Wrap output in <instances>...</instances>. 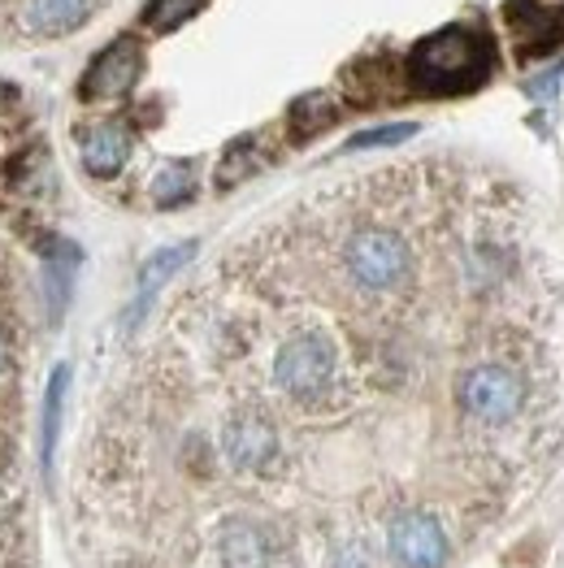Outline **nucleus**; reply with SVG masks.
<instances>
[{"instance_id":"obj_1","label":"nucleus","mask_w":564,"mask_h":568,"mask_svg":"<svg viewBox=\"0 0 564 568\" xmlns=\"http://www.w3.org/2000/svg\"><path fill=\"white\" fill-rule=\"evenodd\" d=\"M265 386L282 408L313 422L339 417L356 399L348 347L322 317H295L282 326L265 356Z\"/></svg>"},{"instance_id":"obj_2","label":"nucleus","mask_w":564,"mask_h":568,"mask_svg":"<svg viewBox=\"0 0 564 568\" xmlns=\"http://www.w3.org/2000/svg\"><path fill=\"white\" fill-rule=\"evenodd\" d=\"M334 270L361 295H404L417 286V243L395 222L356 217L334 243Z\"/></svg>"},{"instance_id":"obj_3","label":"nucleus","mask_w":564,"mask_h":568,"mask_svg":"<svg viewBox=\"0 0 564 568\" xmlns=\"http://www.w3.org/2000/svg\"><path fill=\"white\" fill-rule=\"evenodd\" d=\"M491 74V40L470 27H443L409 57V83L417 92H473Z\"/></svg>"},{"instance_id":"obj_4","label":"nucleus","mask_w":564,"mask_h":568,"mask_svg":"<svg viewBox=\"0 0 564 568\" xmlns=\"http://www.w3.org/2000/svg\"><path fill=\"white\" fill-rule=\"evenodd\" d=\"M382 551L395 568H447L452 560V534L439 513L409 508L400 517H391L382 534Z\"/></svg>"},{"instance_id":"obj_5","label":"nucleus","mask_w":564,"mask_h":568,"mask_svg":"<svg viewBox=\"0 0 564 568\" xmlns=\"http://www.w3.org/2000/svg\"><path fill=\"white\" fill-rule=\"evenodd\" d=\"M95 4L100 0H9L4 18L27 40H61L92 18Z\"/></svg>"},{"instance_id":"obj_6","label":"nucleus","mask_w":564,"mask_h":568,"mask_svg":"<svg viewBox=\"0 0 564 568\" xmlns=\"http://www.w3.org/2000/svg\"><path fill=\"white\" fill-rule=\"evenodd\" d=\"M140 70H143L140 44H135V40H113V44L104 48L92 65H88V74H83V95H88V100L127 95L135 88Z\"/></svg>"},{"instance_id":"obj_7","label":"nucleus","mask_w":564,"mask_h":568,"mask_svg":"<svg viewBox=\"0 0 564 568\" xmlns=\"http://www.w3.org/2000/svg\"><path fill=\"white\" fill-rule=\"evenodd\" d=\"M508 27L521 57H543L564 44V13L543 0H508Z\"/></svg>"},{"instance_id":"obj_8","label":"nucleus","mask_w":564,"mask_h":568,"mask_svg":"<svg viewBox=\"0 0 564 568\" xmlns=\"http://www.w3.org/2000/svg\"><path fill=\"white\" fill-rule=\"evenodd\" d=\"M79 148H83V165L95 179H113L131 156V131L122 122H95L79 131Z\"/></svg>"},{"instance_id":"obj_9","label":"nucleus","mask_w":564,"mask_h":568,"mask_svg":"<svg viewBox=\"0 0 564 568\" xmlns=\"http://www.w3.org/2000/svg\"><path fill=\"white\" fill-rule=\"evenodd\" d=\"M191 256H195V243H174V247H161L148 265H143V274H140V300H135V313H131V322L143 313V304L157 295V286L165 283L170 274H179L183 265H188Z\"/></svg>"},{"instance_id":"obj_10","label":"nucleus","mask_w":564,"mask_h":568,"mask_svg":"<svg viewBox=\"0 0 564 568\" xmlns=\"http://www.w3.org/2000/svg\"><path fill=\"white\" fill-rule=\"evenodd\" d=\"M330 122H334V100L326 92H313V95H300L295 104H291V131L304 140V135H318V131H326Z\"/></svg>"},{"instance_id":"obj_11","label":"nucleus","mask_w":564,"mask_h":568,"mask_svg":"<svg viewBox=\"0 0 564 568\" xmlns=\"http://www.w3.org/2000/svg\"><path fill=\"white\" fill-rule=\"evenodd\" d=\"M252 170H261V152H256V140H252V135H243V140L231 143L226 156H222L218 187H235V183H243Z\"/></svg>"},{"instance_id":"obj_12","label":"nucleus","mask_w":564,"mask_h":568,"mask_svg":"<svg viewBox=\"0 0 564 568\" xmlns=\"http://www.w3.org/2000/svg\"><path fill=\"white\" fill-rule=\"evenodd\" d=\"M66 386H70V369H66V365H57V374H52V382H48V395H44V469L52 465V447H57V429H61Z\"/></svg>"},{"instance_id":"obj_13","label":"nucleus","mask_w":564,"mask_h":568,"mask_svg":"<svg viewBox=\"0 0 564 568\" xmlns=\"http://www.w3.org/2000/svg\"><path fill=\"white\" fill-rule=\"evenodd\" d=\"M191 195H195V174H191L188 165H170V170H161L157 183H152V200H157L161 209H174V204H183Z\"/></svg>"},{"instance_id":"obj_14","label":"nucleus","mask_w":564,"mask_h":568,"mask_svg":"<svg viewBox=\"0 0 564 568\" xmlns=\"http://www.w3.org/2000/svg\"><path fill=\"white\" fill-rule=\"evenodd\" d=\"M200 4H204V0H148L143 27H152V31H174V27L188 22Z\"/></svg>"},{"instance_id":"obj_15","label":"nucleus","mask_w":564,"mask_h":568,"mask_svg":"<svg viewBox=\"0 0 564 568\" xmlns=\"http://www.w3.org/2000/svg\"><path fill=\"white\" fill-rule=\"evenodd\" d=\"M409 135H417L413 122H395V126H377V131H361L348 140V152H365V148H391V143H404Z\"/></svg>"},{"instance_id":"obj_16","label":"nucleus","mask_w":564,"mask_h":568,"mask_svg":"<svg viewBox=\"0 0 564 568\" xmlns=\"http://www.w3.org/2000/svg\"><path fill=\"white\" fill-rule=\"evenodd\" d=\"M4 356H9V352H4V334H0V374H4Z\"/></svg>"}]
</instances>
